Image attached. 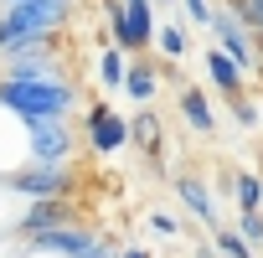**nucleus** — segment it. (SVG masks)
I'll list each match as a JSON object with an SVG mask.
<instances>
[{
	"mask_svg": "<svg viewBox=\"0 0 263 258\" xmlns=\"http://www.w3.org/2000/svg\"><path fill=\"white\" fill-rule=\"evenodd\" d=\"M155 6H165V0H155Z\"/></svg>",
	"mask_w": 263,
	"mask_h": 258,
	"instance_id": "27",
	"label": "nucleus"
},
{
	"mask_svg": "<svg viewBox=\"0 0 263 258\" xmlns=\"http://www.w3.org/2000/svg\"><path fill=\"white\" fill-rule=\"evenodd\" d=\"M160 57H186V31L181 26H160Z\"/></svg>",
	"mask_w": 263,
	"mask_h": 258,
	"instance_id": "19",
	"label": "nucleus"
},
{
	"mask_svg": "<svg viewBox=\"0 0 263 258\" xmlns=\"http://www.w3.org/2000/svg\"><path fill=\"white\" fill-rule=\"evenodd\" d=\"M6 186L31 196V201H67L72 196V165H31V171L6 176Z\"/></svg>",
	"mask_w": 263,
	"mask_h": 258,
	"instance_id": "3",
	"label": "nucleus"
},
{
	"mask_svg": "<svg viewBox=\"0 0 263 258\" xmlns=\"http://www.w3.org/2000/svg\"><path fill=\"white\" fill-rule=\"evenodd\" d=\"M206 72H212V83H217L227 98H242V67H237L227 52H217V47H212V52H206Z\"/></svg>",
	"mask_w": 263,
	"mask_h": 258,
	"instance_id": "12",
	"label": "nucleus"
},
{
	"mask_svg": "<svg viewBox=\"0 0 263 258\" xmlns=\"http://www.w3.org/2000/svg\"><path fill=\"white\" fill-rule=\"evenodd\" d=\"M217 253H222V258H253V243H248L242 232H227V227H217Z\"/></svg>",
	"mask_w": 263,
	"mask_h": 258,
	"instance_id": "18",
	"label": "nucleus"
},
{
	"mask_svg": "<svg viewBox=\"0 0 263 258\" xmlns=\"http://www.w3.org/2000/svg\"><path fill=\"white\" fill-rule=\"evenodd\" d=\"M6 78H62V62L52 42H31V47L6 52Z\"/></svg>",
	"mask_w": 263,
	"mask_h": 258,
	"instance_id": "6",
	"label": "nucleus"
},
{
	"mask_svg": "<svg viewBox=\"0 0 263 258\" xmlns=\"http://www.w3.org/2000/svg\"><path fill=\"white\" fill-rule=\"evenodd\" d=\"M129 98H135V103H145L150 108V98H155V88H160V78H155V62H135V67H129Z\"/></svg>",
	"mask_w": 263,
	"mask_h": 258,
	"instance_id": "15",
	"label": "nucleus"
},
{
	"mask_svg": "<svg viewBox=\"0 0 263 258\" xmlns=\"http://www.w3.org/2000/svg\"><path fill=\"white\" fill-rule=\"evenodd\" d=\"M124 258H150V253L145 248H124Z\"/></svg>",
	"mask_w": 263,
	"mask_h": 258,
	"instance_id": "25",
	"label": "nucleus"
},
{
	"mask_svg": "<svg viewBox=\"0 0 263 258\" xmlns=\"http://www.w3.org/2000/svg\"><path fill=\"white\" fill-rule=\"evenodd\" d=\"M181 6H186V16L196 26H212V6H206V0H181Z\"/></svg>",
	"mask_w": 263,
	"mask_h": 258,
	"instance_id": "22",
	"label": "nucleus"
},
{
	"mask_svg": "<svg viewBox=\"0 0 263 258\" xmlns=\"http://www.w3.org/2000/svg\"><path fill=\"white\" fill-rule=\"evenodd\" d=\"M26 243H31V248H42V253H67V258H88V253L98 248V237H93L88 227H78V222L52 227V232H31Z\"/></svg>",
	"mask_w": 263,
	"mask_h": 258,
	"instance_id": "8",
	"label": "nucleus"
},
{
	"mask_svg": "<svg viewBox=\"0 0 263 258\" xmlns=\"http://www.w3.org/2000/svg\"><path fill=\"white\" fill-rule=\"evenodd\" d=\"M98 78H103V88H124V83H129L124 47H114V52H103V57H98Z\"/></svg>",
	"mask_w": 263,
	"mask_h": 258,
	"instance_id": "17",
	"label": "nucleus"
},
{
	"mask_svg": "<svg viewBox=\"0 0 263 258\" xmlns=\"http://www.w3.org/2000/svg\"><path fill=\"white\" fill-rule=\"evenodd\" d=\"M129 140H135L145 155H155V150H160V119H155L150 108H140L135 119H129Z\"/></svg>",
	"mask_w": 263,
	"mask_h": 258,
	"instance_id": "14",
	"label": "nucleus"
},
{
	"mask_svg": "<svg viewBox=\"0 0 263 258\" xmlns=\"http://www.w3.org/2000/svg\"><path fill=\"white\" fill-rule=\"evenodd\" d=\"M67 11H72V0H21V6H6V16H0V52L52 42L62 31Z\"/></svg>",
	"mask_w": 263,
	"mask_h": 258,
	"instance_id": "2",
	"label": "nucleus"
},
{
	"mask_svg": "<svg viewBox=\"0 0 263 258\" xmlns=\"http://www.w3.org/2000/svg\"><path fill=\"white\" fill-rule=\"evenodd\" d=\"M67 222H72V207H67V201H36V207H26V217H21V237L52 232V227H67Z\"/></svg>",
	"mask_w": 263,
	"mask_h": 258,
	"instance_id": "11",
	"label": "nucleus"
},
{
	"mask_svg": "<svg viewBox=\"0 0 263 258\" xmlns=\"http://www.w3.org/2000/svg\"><path fill=\"white\" fill-rule=\"evenodd\" d=\"M176 196L186 201V212H191V217H201V222L217 232V201H212V191H206L196 176H176Z\"/></svg>",
	"mask_w": 263,
	"mask_h": 258,
	"instance_id": "10",
	"label": "nucleus"
},
{
	"mask_svg": "<svg viewBox=\"0 0 263 258\" xmlns=\"http://www.w3.org/2000/svg\"><path fill=\"white\" fill-rule=\"evenodd\" d=\"M155 0H124V52H145L150 36H155Z\"/></svg>",
	"mask_w": 263,
	"mask_h": 258,
	"instance_id": "9",
	"label": "nucleus"
},
{
	"mask_svg": "<svg viewBox=\"0 0 263 258\" xmlns=\"http://www.w3.org/2000/svg\"><path fill=\"white\" fill-rule=\"evenodd\" d=\"M212 31H217V52H227L242 72L248 67H258V47H253V31L237 21V11L232 6H222V11H212Z\"/></svg>",
	"mask_w": 263,
	"mask_h": 258,
	"instance_id": "4",
	"label": "nucleus"
},
{
	"mask_svg": "<svg viewBox=\"0 0 263 258\" xmlns=\"http://www.w3.org/2000/svg\"><path fill=\"white\" fill-rule=\"evenodd\" d=\"M181 114H186V124L196 129V135H212V129H217L212 103H206V93H201V88H181Z\"/></svg>",
	"mask_w": 263,
	"mask_h": 258,
	"instance_id": "13",
	"label": "nucleus"
},
{
	"mask_svg": "<svg viewBox=\"0 0 263 258\" xmlns=\"http://www.w3.org/2000/svg\"><path fill=\"white\" fill-rule=\"evenodd\" d=\"M232 196H237V212H258L263 207V176H232Z\"/></svg>",
	"mask_w": 263,
	"mask_h": 258,
	"instance_id": "16",
	"label": "nucleus"
},
{
	"mask_svg": "<svg viewBox=\"0 0 263 258\" xmlns=\"http://www.w3.org/2000/svg\"><path fill=\"white\" fill-rule=\"evenodd\" d=\"M227 103H232V119H237L242 129H253V124H258V103H253L248 93H242V98H227Z\"/></svg>",
	"mask_w": 263,
	"mask_h": 258,
	"instance_id": "20",
	"label": "nucleus"
},
{
	"mask_svg": "<svg viewBox=\"0 0 263 258\" xmlns=\"http://www.w3.org/2000/svg\"><path fill=\"white\" fill-rule=\"evenodd\" d=\"M88 258H124V253H114V248H103V243H98V248H93Z\"/></svg>",
	"mask_w": 263,
	"mask_h": 258,
	"instance_id": "24",
	"label": "nucleus"
},
{
	"mask_svg": "<svg viewBox=\"0 0 263 258\" xmlns=\"http://www.w3.org/2000/svg\"><path fill=\"white\" fill-rule=\"evenodd\" d=\"M6 6H21V0H6Z\"/></svg>",
	"mask_w": 263,
	"mask_h": 258,
	"instance_id": "26",
	"label": "nucleus"
},
{
	"mask_svg": "<svg viewBox=\"0 0 263 258\" xmlns=\"http://www.w3.org/2000/svg\"><path fill=\"white\" fill-rule=\"evenodd\" d=\"M237 232H242L248 243H263V212H242V217H237Z\"/></svg>",
	"mask_w": 263,
	"mask_h": 258,
	"instance_id": "21",
	"label": "nucleus"
},
{
	"mask_svg": "<svg viewBox=\"0 0 263 258\" xmlns=\"http://www.w3.org/2000/svg\"><path fill=\"white\" fill-rule=\"evenodd\" d=\"M0 103L16 108L26 124L67 119V108L78 103V88L67 78H0Z\"/></svg>",
	"mask_w": 263,
	"mask_h": 258,
	"instance_id": "1",
	"label": "nucleus"
},
{
	"mask_svg": "<svg viewBox=\"0 0 263 258\" xmlns=\"http://www.w3.org/2000/svg\"><path fill=\"white\" fill-rule=\"evenodd\" d=\"M150 227H155V232H160V237H171V232H176V222H171V217H165V212H150Z\"/></svg>",
	"mask_w": 263,
	"mask_h": 258,
	"instance_id": "23",
	"label": "nucleus"
},
{
	"mask_svg": "<svg viewBox=\"0 0 263 258\" xmlns=\"http://www.w3.org/2000/svg\"><path fill=\"white\" fill-rule=\"evenodd\" d=\"M31 129V160L36 165H62L72 155V124L67 119H36Z\"/></svg>",
	"mask_w": 263,
	"mask_h": 258,
	"instance_id": "5",
	"label": "nucleus"
},
{
	"mask_svg": "<svg viewBox=\"0 0 263 258\" xmlns=\"http://www.w3.org/2000/svg\"><path fill=\"white\" fill-rule=\"evenodd\" d=\"M88 145L98 155H114L119 145H129V119H119L108 103H93L88 108Z\"/></svg>",
	"mask_w": 263,
	"mask_h": 258,
	"instance_id": "7",
	"label": "nucleus"
}]
</instances>
